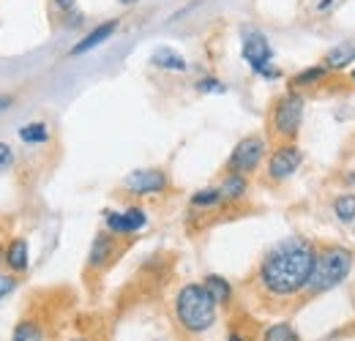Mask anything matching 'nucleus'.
<instances>
[{"instance_id": "20", "label": "nucleus", "mask_w": 355, "mask_h": 341, "mask_svg": "<svg viewBox=\"0 0 355 341\" xmlns=\"http://www.w3.org/2000/svg\"><path fill=\"white\" fill-rule=\"evenodd\" d=\"M355 58V49L353 46H336V49H331L328 55H325V69L331 71V69H345L347 63H353Z\"/></svg>"}, {"instance_id": "2", "label": "nucleus", "mask_w": 355, "mask_h": 341, "mask_svg": "<svg viewBox=\"0 0 355 341\" xmlns=\"http://www.w3.org/2000/svg\"><path fill=\"white\" fill-rule=\"evenodd\" d=\"M353 265H355L353 249H347L342 243H328V246L317 249V259H314V270H311L306 295L317 298L322 292L336 290L339 284H345V279L350 276Z\"/></svg>"}, {"instance_id": "8", "label": "nucleus", "mask_w": 355, "mask_h": 341, "mask_svg": "<svg viewBox=\"0 0 355 341\" xmlns=\"http://www.w3.org/2000/svg\"><path fill=\"white\" fill-rule=\"evenodd\" d=\"M123 189L134 197H153V194H162L170 189V177L159 167H142L123 177Z\"/></svg>"}, {"instance_id": "26", "label": "nucleus", "mask_w": 355, "mask_h": 341, "mask_svg": "<svg viewBox=\"0 0 355 341\" xmlns=\"http://www.w3.org/2000/svg\"><path fill=\"white\" fill-rule=\"evenodd\" d=\"M11 164V148L6 142H0V170H6Z\"/></svg>"}, {"instance_id": "19", "label": "nucleus", "mask_w": 355, "mask_h": 341, "mask_svg": "<svg viewBox=\"0 0 355 341\" xmlns=\"http://www.w3.org/2000/svg\"><path fill=\"white\" fill-rule=\"evenodd\" d=\"M263 341H301V336L290 322H273L263 331Z\"/></svg>"}, {"instance_id": "5", "label": "nucleus", "mask_w": 355, "mask_h": 341, "mask_svg": "<svg viewBox=\"0 0 355 341\" xmlns=\"http://www.w3.org/2000/svg\"><path fill=\"white\" fill-rule=\"evenodd\" d=\"M268 156V142L260 134H249L243 139H238V145L232 148L230 159H227V172H238V175H252L263 167Z\"/></svg>"}, {"instance_id": "21", "label": "nucleus", "mask_w": 355, "mask_h": 341, "mask_svg": "<svg viewBox=\"0 0 355 341\" xmlns=\"http://www.w3.org/2000/svg\"><path fill=\"white\" fill-rule=\"evenodd\" d=\"M219 202H222L219 186H205V189H200L197 194H191V205H194V208H214V205H219Z\"/></svg>"}, {"instance_id": "17", "label": "nucleus", "mask_w": 355, "mask_h": 341, "mask_svg": "<svg viewBox=\"0 0 355 341\" xmlns=\"http://www.w3.org/2000/svg\"><path fill=\"white\" fill-rule=\"evenodd\" d=\"M11 341H44V331L36 320H22V322H17Z\"/></svg>"}, {"instance_id": "9", "label": "nucleus", "mask_w": 355, "mask_h": 341, "mask_svg": "<svg viewBox=\"0 0 355 341\" xmlns=\"http://www.w3.org/2000/svg\"><path fill=\"white\" fill-rule=\"evenodd\" d=\"M148 224V213L139 208V205H132L126 211H107L104 213V227L110 235H137L142 227Z\"/></svg>"}, {"instance_id": "10", "label": "nucleus", "mask_w": 355, "mask_h": 341, "mask_svg": "<svg viewBox=\"0 0 355 341\" xmlns=\"http://www.w3.org/2000/svg\"><path fill=\"white\" fill-rule=\"evenodd\" d=\"M115 30H118V19H107V22H101V25H96L90 33H85L80 42L69 49V55H71V58L85 55V52H90V49H96L98 44H104L107 39H112Z\"/></svg>"}, {"instance_id": "25", "label": "nucleus", "mask_w": 355, "mask_h": 341, "mask_svg": "<svg viewBox=\"0 0 355 341\" xmlns=\"http://www.w3.org/2000/svg\"><path fill=\"white\" fill-rule=\"evenodd\" d=\"M14 287H17V279L8 276V273H0V300L8 298L14 292Z\"/></svg>"}, {"instance_id": "32", "label": "nucleus", "mask_w": 355, "mask_h": 341, "mask_svg": "<svg viewBox=\"0 0 355 341\" xmlns=\"http://www.w3.org/2000/svg\"><path fill=\"white\" fill-rule=\"evenodd\" d=\"M0 262H3V246H0Z\"/></svg>"}, {"instance_id": "14", "label": "nucleus", "mask_w": 355, "mask_h": 341, "mask_svg": "<svg viewBox=\"0 0 355 341\" xmlns=\"http://www.w3.org/2000/svg\"><path fill=\"white\" fill-rule=\"evenodd\" d=\"M202 287L208 290V295H211V298L216 300V306H222V303H230V300H232V284H230L224 276H216V273L205 276Z\"/></svg>"}, {"instance_id": "22", "label": "nucleus", "mask_w": 355, "mask_h": 341, "mask_svg": "<svg viewBox=\"0 0 355 341\" xmlns=\"http://www.w3.org/2000/svg\"><path fill=\"white\" fill-rule=\"evenodd\" d=\"M19 139L25 145H44L49 139V131H46L44 123H28V126L19 128Z\"/></svg>"}, {"instance_id": "16", "label": "nucleus", "mask_w": 355, "mask_h": 341, "mask_svg": "<svg viewBox=\"0 0 355 341\" xmlns=\"http://www.w3.org/2000/svg\"><path fill=\"white\" fill-rule=\"evenodd\" d=\"M334 216L342 221V224H353L355 221V194L353 191H345L334 200Z\"/></svg>"}, {"instance_id": "13", "label": "nucleus", "mask_w": 355, "mask_h": 341, "mask_svg": "<svg viewBox=\"0 0 355 341\" xmlns=\"http://www.w3.org/2000/svg\"><path fill=\"white\" fill-rule=\"evenodd\" d=\"M219 191H222V200L227 202H235V200H243L246 191H249V180L246 175H238V172H227L219 183Z\"/></svg>"}, {"instance_id": "31", "label": "nucleus", "mask_w": 355, "mask_h": 341, "mask_svg": "<svg viewBox=\"0 0 355 341\" xmlns=\"http://www.w3.org/2000/svg\"><path fill=\"white\" fill-rule=\"evenodd\" d=\"M350 80H353V82H355V69H353V74H350Z\"/></svg>"}, {"instance_id": "7", "label": "nucleus", "mask_w": 355, "mask_h": 341, "mask_svg": "<svg viewBox=\"0 0 355 341\" xmlns=\"http://www.w3.org/2000/svg\"><path fill=\"white\" fill-rule=\"evenodd\" d=\"M301 164H304V153H301V148H298L295 142H284V145H279V148L270 150L266 172L270 180L282 183V180H290L295 172L301 170Z\"/></svg>"}, {"instance_id": "3", "label": "nucleus", "mask_w": 355, "mask_h": 341, "mask_svg": "<svg viewBox=\"0 0 355 341\" xmlns=\"http://www.w3.org/2000/svg\"><path fill=\"white\" fill-rule=\"evenodd\" d=\"M216 300L202 284H183L175 295V320L186 333H205L216 325Z\"/></svg>"}, {"instance_id": "4", "label": "nucleus", "mask_w": 355, "mask_h": 341, "mask_svg": "<svg viewBox=\"0 0 355 341\" xmlns=\"http://www.w3.org/2000/svg\"><path fill=\"white\" fill-rule=\"evenodd\" d=\"M304 110H306V98L298 90H287L284 96H279L273 101L270 118H268L270 137L279 139L282 145L295 142V137L301 134V126H304Z\"/></svg>"}, {"instance_id": "1", "label": "nucleus", "mask_w": 355, "mask_h": 341, "mask_svg": "<svg viewBox=\"0 0 355 341\" xmlns=\"http://www.w3.org/2000/svg\"><path fill=\"white\" fill-rule=\"evenodd\" d=\"M314 259H317V249L306 238H298V235L287 238L263 256L257 268V281L273 298L301 295L309 287Z\"/></svg>"}, {"instance_id": "23", "label": "nucleus", "mask_w": 355, "mask_h": 341, "mask_svg": "<svg viewBox=\"0 0 355 341\" xmlns=\"http://www.w3.org/2000/svg\"><path fill=\"white\" fill-rule=\"evenodd\" d=\"M197 90H200V93H224V85L216 77H202V80L197 82Z\"/></svg>"}, {"instance_id": "18", "label": "nucleus", "mask_w": 355, "mask_h": 341, "mask_svg": "<svg viewBox=\"0 0 355 341\" xmlns=\"http://www.w3.org/2000/svg\"><path fill=\"white\" fill-rule=\"evenodd\" d=\"M325 77H328V69H325V66H309V69H304V71H298V74L293 77V90L317 85V82L325 80Z\"/></svg>"}, {"instance_id": "28", "label": "nucleus", "mask_w": 355, "mask_h": 341, "mask_svg": "<svg viewBox=\"0 0 355 341\" xmlns=\"http://www.w3.org/2000/svg\"><path fill=\"white\" fill-rule=\"evenodd\" d=\"M227 341H246V339H243L241 333H230V336H227Z\"/></svg>"}, {"instance_id": "6", "label": "nucleus", "mask_w": 355, "mask_h": 341, "mask_svg": "<svg viewBox=\"0 0 355 341\" xmlns=\"http://www.w3.org/2000/svg\"><path fill=\"white\" fill-rule=\"evenodd\" d=\"M241 55H243V60L249 63V69H252L254 74L268 77V80L282 77V71L270 69L273 49H270L268 39L263 36V30H257V28H246V30H243V46H241Z\"/></svg>"}, {"instance_id": "11", "label": "nucleus", "mask_w": 355, "mask_h": 341, "mask_svg": "<svg viewBox=\"0 0 355 341\" xmlns=\"http://www.w3.org/2000/svg\"><path fill=\"white\" fill-rule=\"evenodd\" d=\"M118 252V246H115V235H110V232H98L96 238H93V243H90V254H88V265L90 268H104L112 256Z\"/></svg>"}, {"instance_id": "15", "label": "nucleus", "mask_w": 355, "mask_h": 341, "mask_svg": "<svg viewBox=\"0 0 355 341\" xmlns=\"http://www.w3.org/2000/svg\"><path fill=\"white\" fill-rule=\"evenodd\" d=\"M153 66H159V69H170V71H186V60H183V55L175 52V49H170V46H162V49H156L153 52Z\"/></svg>"}, {"instance_id": "12", "label": "nucleus", "mask_w": 355, "mask_h": 341, "mask_svg": "<svg viewBox=\"0 0 355 341\" xmlns=\"http://www.w3.org/2000/svg\"><path fill=\"white\" fill-rule=\"evenodd\" d=\"M3 262L8 265V270H14V273H25L28 265H31L28 241H25V238H14V241L3 249Z\"/></svg>"}, {"instance_id": "27", "label": "nucleus", "mask_w": 355, "mask_h": 341, "mask_svg": "<svg viewBox=\"0 0 355 341\" xmlns=\"http://www.w3.org/2000/svg\"><path fill=\"white\" fill-rule=\"evenodd\" d=\"M11 104H14V96H6V93H0V115H3L6 110H11Z\"/></svg>"}, {"instance_id": "30", "label": "nucleus", "mask_w": 355, "mask_h": 341, "mask_svg": "<svg viewBox=\"0 0 355 341\" xmlns=\"http://www.w3.org/2000/svg\"><path fill=\"white\" fill-rule=\"evenodd\" d=\"M69 341H90V339H69Z\"/></svg>"}, {"instance_id": "29", "label": "nucleus", "mask_w": 355, "mask_h": 341, "mask_svg": "<svg viewBox=\"0 0 355 341\" xmlns=\"http://www.w3.org/2000/svg\"><path fill=\"white\" fill-rule=\"evenodd\" d=\"M121 3H123V6H132V3H137V0H121Z\"/></svg>"}, {"instance_id": "24", "label": "nucleus", "mask_w": 355, "mask_h": 341, "mask_svg": "<svg viewBox=\"0 0 355 341\" xmlns=\"http://www.w3.org/2000/svg\"><path fill=\"white\" fill-rule=\"evenodd\" d=\"M49 6H52V11L55 14H71L74 8H77V0H49Z\"/></svg>"}]
</instances>
